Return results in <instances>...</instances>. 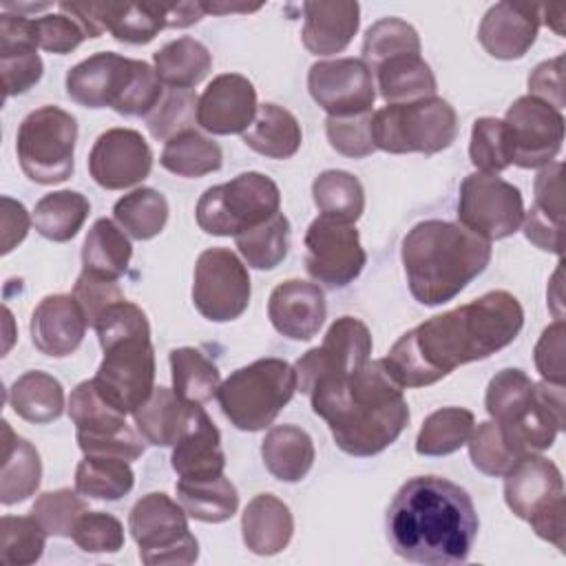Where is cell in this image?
Here are the masks:
<instances>
[{
	"instance_id": "17",
	"label": "cell",
	"mask_w": 566,
	"mask_h": 566,
	"mask_svg": "<svg viewBox=\"0 0 566 566\" xmlns=\"http://www.w3.org/2000/svg\"><path fill=\"white\" fill-rule=\"evenodd\" d=\"M504 124L515 166L544 168L559 155L564 142V115L551 104L533 95H522L509 106Z\"/></svg>"
},
{
	"instance_id": "2",
	"label": "cell",
	"mask_w": 566,
	"mask_h": 566,
	"mask_svg": "<svg viewBox=\"0 0 566 566\" xmlns=\"http://www.w3.org/2000/svg\"><path fill=\"white\" fill-rule=\"evenodd\" d=\"M385 526L398 557L427 566H455L467 562L480 520L462 486L438 475H416L396 491Z\"/></svg>"
},
{
	"instance_id": "38",
	"label": "cell",
	"mask_w": 566,
	"mask_h": 566,
	"mask_svg": "<svg viewBox=\"0 0 566 566\" xmlns=\"http://www.w3.org/2000/svg\"><path fill=\"white\" fill-rule=\"evenodd\" d=\"M91 212L88 199L77 190H57L44 195L33 210L35 230L49 241H71Z\"/></svg>"
},
{
	"instance_id": "54",
	"label": "cell",
	"mask_w": 566,
	"mask_h": 566,
	"mask_svg": "<svg viewBox=\"0 0 566 566\" xmlns=\"http://www.w3.org/2000/svg\"><path fill=\"white\" fill-rule=\"evenodd\" d=\"M84 513L86 502L71 489L46 491L31 506V515L53 537H73V528Z\"/></svg>"
},
{
	"instance_id": "9",
	"label": "cell",
	"mask_w": 566,
	"mask_h": 566,
	"mask_svg": "<svg viewBox=\"0 0 566 566\" xmlns=\"http://www.w3.org/2000/svg\"><path fill=\"white\" fill-rule=\"evenodd\" d=\"M279 186L263 172H241L210 186L197 201L199 228L212 237H237L279 212Z\"/></svg>"
},
{
	"instance_id": "28",
	"label": "cell",
	"mask_w": 566,
	"mask_h": 566,
	"mask_svg": "<svg viewBox=\"0 0 566 566\" xmlns=\"http://www.w3.org/2000/svg\"><path fill=\"white\" fill-rule=\"evenodd\" d=\"M360 27V7L349 0L303 4V46L314 55H334L347 49Z\"/></svg>"
},
{
	"instance_id": "22",
	"label": "cell",
	"mask_w": 566,
	"mask_h": 566,
	"mask_svg": "<svg viewBox=\"0 0 566 566\" xmlns=\"http://www.w3.org/2000/svg\"><path fill=\"white\" fill-rule=\"evenodd\" d=\"M35 20L22 13L4 11L0 15V73L4 97L27 93L42 77V60L38 55Z\"/></svg>"
},
{
	"instance_id": "1",
	"label": "cell",
	"mask_w": 566,
	"mask_h": 566,
	"mask_svg": "<svg viewBox=\"0 0 566 566\" xmlns=\"http://www.w3.org/2000/svg\"><path fill=\"white\" fill-rule=\"evenodd\" d=\"M522 325L520 301L506 290H493L405 332L382 363L400 387H427L460 365L504 349Z\"/></svg>"
},
{
	"instance_id": "5",
	"label": "cell",
	"mask_w": 566,
	"mask_h": 566,
	"mask_svg": "<svg viewBox=\"0 0 566 566\" xmlns=\"http://www.w3.org/2000/svg\"><path fill=\"white\" fill-rule=\"evenodd\" d=\"M66 95L86 108L146 117L164 97V84L148 62L99 51L69 69Z\"/></svg>"
},
{
	"instance_id": "44",
	"label": "cell",
	"mask_w": 566,
	"mask_h": 566,
	"mask_svg": "<svg viewBox=\"0 0 566 566\" xmlns=\"http://www.w3.org/2000/svg\"><path fill=\"white\" fill-rule=\"evenodd\" d=\"M475 427V416L464 407H442L429 413L416 436L420 455H449L467 444Z\"/></svg>"
},
{
	"instance_id": "61",
	"label": "cell",
	"mask_w": 566,
	"mask_h": 566,
	"mask_svg": "<svg viewBox=\"0 0 566 566\" xmlns=\"http://www.w3.org/2000/svg\"><path fill=\"white\" fill-rule=\"evenodd\" d=\"M564 321L548 325L535 345V367L546 382L564 385Z\"/></svg>"
},
{
	"instance_id": "41",
	"label": "cell",
	"mask_w": 566,
	"mask_h": 566,
	"mask_svg": "<svg viewBox=\"0 0 566 566\" xmlns=\"http://www.w3.org/2000/svg\"><path fill=\"white\" fill-rule=\"evenodd\" d=\"M312 197L323 217L356 223L365 210V190L347 170H325L312 184Z\"/></svg>"
},
{
	"instance_id": "10",
	"label": "cell",
	"mask_w": 566,
	"mask_h": 566,
	"mask_svg": "<svg viewBox=\"0 0 566 566\" xmlns=\"http://www.w3.org/2000/svg\"><path fill=\"white\" fill-rule=\"evenodd\" d=\"M77 122L60 106H40L18 126L15 153L22 172L35 184H60L73 175Z\"/></svg>"
},
{
	"instance_id": "14",
	"label": "cell",
	"mask_w": 566,
	"mask_h": 566,
	"mask_svg": "<svg viewBox=\"0 0 566 566\" xmlns=\"http://www.w3.org/2000/svg\"><path fill=\"white\" fill-rule=\"evenodd\" d=\"M250 274L243 261L228 248H208L195 263L192 303L212 323L239 318L250 305Z\"/></svg>"
},
{
	"instance_id": "43",
	"label": "cell",
	"mask_w": 566,
	"mask_h": 566,
	"mask_svg": "<svg viewBox=\"0 0 566 566\" xmlns=\"http://www.w3.org/2000/svg\"><path fill=\"white\" fill-rule=\"evenodd\" d=\"M117 226L137 241L157 237L168 221V201L155 188H135L113 206Z\"/></svg>"
},
{
	"instance_id": "62",
	"label": "cell",
	"mask_w": 566,
	"mask_h": 566,
	"mask_svg": "<svg viewBox=\"0 0 566 566\" xmlns=\"http://www.w3.org/2000/svg\"><path fill=\"white\" fill-rule=\"evenodd\" d=\"M528 95L551 104L557 111L564 108V55H555L546 62H539L531 71Z\"/></svg>"
},
{
	"instance_id": "37",
	"label": "cell",
	"mask_w": 566,
	"mask_h": 566,
	"mask_svg": "<svg viewBox=\"0 0 566 566\" xmlns=\"http://www.w3.org/2000/svg\"><path fill=\"white\" fill-rule=\"evenodd\" d=\"M153 64L161 84L170 88H192L210 73L212 55L203 42L184 35L155 51Z\"/></svg>"
},
{
	"instance_id": "6",
	"label": "cell",
	"mask_w": 566,
	"mask_h": 566,
	"mask_svg": "<svg viewBox=\"0 0 566 566\" xmlns=\"http://www.w3.org/2000/svg\"><path fill=\"white\" fill-rule=\"evenodd\" d=\"M296 391V371L287 360L259 358L232 371L217 389L223 416L241 431L270 427Z\"/></svg>"
},
{
	"instance_id": "26",
	"label": "cell",
	"mask_w": 566,
	"mask_h": 566,
	"mask_svg": "<svg viewBox=\"0 0 566 566\" xmlns=\"http://www.w3.org/2000/svg\"><path fill=\"white\" fill-rule=\"evenodd\" d=\"M484 407L491 420L502 429L504 438L513 444L539 409L535 382L522 369H502L489 380Z\"/></svg>"
},
{
	"instance_id": "36",
	"label": "cell",
	"mask_w": 566,
	"mask_h": 566,
	"mask_svg": "<svg viewBox=\"0 0 566 566\" xmlns=\"http://www.w3.org/2000/svg\"><path fill=\"white\" fill-rule=\"evenodd\" d=\"M11 409L27 422L46 424L64 411V389L57 378L46 371H24L7 394Z\"/></svg>"
},
{
	"instance_id": "12",
	"label": "cell",
	"mask_w": 566,
	"mask_h": 566,
	"mask_svg": "<svg viewBox=\"0 0 566 566\" xmlns=\"http://www.w3.org/2000/svg\"><path fill=\"white\" fill-rule=\"evenodd\" d=\"M458 219L462 228L486 241L506 239L524 221L522 192L497 175L471 172L460 184Z\"/></svg>"
},
{
	"instance_id": "8",
	"label": "cell",
	"mask_w": 566,
	"mask_h": 566,
	"mask_svg": "<svg viewBox=\"0 0 566 566\" xmlns=\"http://www.w3.org/2000/svg\"><path fill=\"white\" fill-rule=\"evenodd\" d=\"M455 135L458 115L453 106L438 95L407 104H387L371 115L374 146L394 155H436L449 148Z\"/></svg>"
},
{
	"instance_id": "15",
	"label": "cell",
	"mask_w": 566,
	"mask_h": 566,
	"mask_svg": "<svg viewBox=\"0 0 566 566\" xmlns=\"http://www.w3.org/2000/svg\"><path fill=\"white\" fill-rule=\"evenodd\" d=\"M371 334L367 325L356 316L336 318L323 343L305 352L296 365V389L307 394L325 378L347 376L369 363L371 356Z\"/></svg>"
},
{
	"instance_id": "23",
	"label": "cell",
	"mask_w": 566,
	"mask_h": 566,
	"mask_svg": "<svg viewBox=\"0 0 566 566\" xmlns=\"http://www.w3.org/2000/svg\"><path fill=\"white\" fill-rule=\"evenodd\" d=\"M325 316V294L316 283L287 279L279 283L270 294L268 318L279 334L292 340L314 338L323 327Z\"/></svg>"
},
{
	"instance_id": "11",
	"label": "cell",
	"mask_w": 566,
	"mask_h": 566,
	"mask_svg": "<svg viewBox=\"0 0 566 566\" xmlns=\"http://www.w3.org/2000/svg\"><path fill=\"white\" fill-rule=\"evenodd\" d=\"M128 531L139 546V559L155 564H192L199 557V542L188 528V515L166 493H148L135 502L128 515Z\"/></svg>"
},
{
	"instance_id": "47",
	"label": "cell",
	"mask_w": 566,
	"mask_h": 566,
	"mask_svg": "<svg viewBox=\"0 0 566 566\" xmlns=\"http://www.w3.org/2000/svg\"><path fill=\"white\" fill-rule=\"evenodd\" d=\"M168 27L166 4H115L108 2V31L115 40L126 44H148Z\"/></svg>"
},
{
	"instance_id": "53",
	"label": "cell",
	"mask_w": 566,
	"mask_h": 566,
	"mask_svg": "<svg viewBox=\"0 0 566 566\" xmlns=\"http://www.w3.org/2000/svg\"><path fill=\"white\" fill-rule=\"evenodd\" d=\"M469 444V458L478 471L491 478L504 475L522 455L506 442L502 429L493 420H484L473 427Z\"/></svg>"
},
{
	"instance_id": "7",
	"label": "cell",
	"mask_w": 566,
	"mask_h": 566,
	"mask_svg": "<svg viewBox=\"0 0 566 566\" xmlns=\"http://www.w3.org/2000/svg\"><path fill=\"white\" fill-rule=\"evenodd\" d=\"M504 502L537 537L566 548V495L557 464L539 453L522 455L504 473Z\"/></svg>"
},
{
	"instance_id": "46",
	"label": "cell",
	"mask_w": 566,
	"mask_h": 566,
	"mask_svg": "<svg viewBox=\"0 0 566 566\" xmlns=\"http://www.w3.org/2000/svg\"><path fill=\"white\" fill-rule=\"evenodd\" d=\"M234 241L248 265L256 270H272L287 256L290 221L283 212H276L268 221L237 234Z\"/></svg>"
},
{
	"instance_id": "34",
	"label": "cell",
	"mask_w": 566,
	"mask_h": 566,
	"mask_svg": "<svg viewBox=\"0 0 566 566\" xmlns=\"http://www.w3.org/2000/svg\"><path fill=\"white\" fill-rule=\"evenodd\" d=\"M130 256L133 245L115 221L104 217L91 226L82 245L84 272L99 279L117 281L128 270Z\"/></svg>"
},
{
	"instance_id": "52",
	"label": "cell",
	"mask_w": 566,
	"mask_h": 566,
	"mask_svg": "<svg viewBox=\"0 0 566 566\" xmlns=\"http://www.w3.org/2000/svg\"><path fill=\"white\" fill-rule=\"evenodd\" d=\"M197 102L199 97L190 88L164 91L159 104L146 115L148 133L159 142H168L170 137L190 130L197 119Z\"/></svg>"
},
{
	"instance_id": "57",
	"label": "cell",
	"mask_w": 566,
	"mask_h": 566,
	"mask_svg": "<svg viewBox=\"0 0 566 566\" xmlns=\"http://www.w3.org/2000/svg\"><path fill=\"white\" fill-rule=\"evenodd\" d=\"M73 542L86 553H117L124 546V526L111 513L86 511L73 528Z\"/></svg>"
},
{
	"instance_id": "16",
	"label": "cell",
	"mask_w": 566,
	"mask_h": 566,
	"mask_svg": "<svg viewBox=\"0 0 566 566\" xmlns=\"http://www.w3.org/2000/svg\"><path fill=\"white\" fill-rule=\"evenodd\" d=\"M367 254L354 223L323 214L310 223L305 232V270L314 281L327 287H345L363 272Z\"/></svg>"
},
{
	"instance_id": "45",
	"label": "cell",
	"mask_w": 566,
	"mask_h": 566,
	"mask_svg": "<svg viewBox=\"0 0 566 566\" xmlns=\"http://www.w3.org/2000/svg\"><path fill=\"white\" fill-rule=\"evenodd\" d=\"M135 484L130 462L106 455H84L75 469V491L93 500H119Z\"/></svg>"
},
{
	"instance_id": "27",
	"label": "cell",
	"mask_w": 566,
	"mask_h": 566,
	"mask_svg": "<svg viewBox=\"0 0 566 566\" xmlns=\"http://www.w3.org/2000/svg\"><path fill=\"white\" fill-rule=\"evenodd\" d=\"M564 164L553 161L544 166L535 177V197L528 212H524L526 239L544 252L562 254V230H564V188H562Z\"/></svg>"
},
{
	"instance_id": "40",
	"label": "cell",
	"mask_w": 566,
	"mask_h": 566,
	"mask_svg": "<svg viewBox=\"0 0 566 566\" xmlns=\"http://www.w3.org/2000/svg\"><path fill=\"white\" fill-rule=\"evenodd\" d=\"M159 164L179 177H203L221 168L223 153L217 142L190 128L164 144Z\"/></svg>"
},
{
	"instance_id": "55",
	"label": "cell",
	"mask_w": 566,
	"mask_h": 566,
	"mask_svg": "<svg viewBox=\"0 0 566 566\" xmlns=\"http://www.w3.org/2000/svg\"><path fill=\"white\" fill-rule=\"evenodd\" d=\"M93 327L97 332V340L102 349L124 338H135V336L150 338V323L146 312L126 298L108 305L97 316Z\"/></svg>"
},
{
	"instance_id": "51",
	"label": "cell",
	"mask_w": 566,
	"mask_h": 566,
	"mask_svg": "<svg viewBox=\"0 0 566 566\" xmlns=\"http://www.w3.org/2000/svg\"><path fill=\"white\" fill-rule=\"evenodd\" d=\"M469 157H471V164L478 168V172H491V175H497L513 164L511 139H509L504 119L480 117L473 122Z\"/></svg>"
},
{
	"instance_id": "48",
	"label": "cell",
	"mask_w": 566,
	"mask_h": 566,
	"mask_svg": "<svg viewBox=\"0 0 566 566\" xmlns=\"http://www.w3.org/2000/svg\"><path fill=\"white\" fill-rule=\"evenodd\" d=\"M69 418L75 424V433H111L126 427V416L99 396L93 378L82 380L71 391Z\"/></svg>"
},
{
	"instance_id": "19",
	"label": "cell",
	"mask_w": 566,
	"mask_h": 566,
	"mask_svg": "<svg viewBox=\"0 0 566 566\" xmlns=\"http://www.w3.org/2000/svg\"><path fill=\"white\" fill-rule=\"evenodd\" d=\"M153 150L135 128H108L88 153V172L106 190H124L150 175Z\"/></svg>"
},
{
	"instance_id": "21",
	"label": "cell",
	"mask_w": 566,
	"mask_h": 566,
	"mask_svg": "<svg viewBox=\"0 0 566 566\" xmlns=\"http://www.w3.org/2000/svg\"><path fill=\"white\" fill-rule=\"evenodd\" d=\"M170 464L175 473L186 480L217 478L226 469L221 433L206 409L197 402L188 405L186 422L172 444Z\"/></svg>"
},
{
	"instance_id": "39",
	"label": "cell",
	"mask_w": 566,
	"mask_h": 566,
	"mask_svg": "<svg viewBox=\"0 0 566 566\" xmlns=\"http://www.w3.org/2000/svg\"><path fill=\"white\" fill-rule=\"evenodd\" d=\"M186 400H181L168 387H155L150 398L133 413L137 431L146 442L155 447H172L188 413Z\"/></svg>"
},
{
	"instance_id": "42",
	"label": "cell",
	"mask_w": 566,
	"mask_h": 566,
	"mask_svg": "<svg viewBox=\"0 0 566 566\" xmlns=\"http://www.w3.org/2000/svg\"><path fill=\"white\" fill-rule=\"evenodd\" d=\"M172 371V391L186 400L203 405L217 396L221 376L217 365L195 347H177L168 356Z\"/></svg>"
},
{
	"instance_id": "30",
	"label": "cell",
	"mask_w": 566,
	"mask_h": 566,
	"mask_svg": "<svg viewBox=\"0 0 566 566\" xmlns=\"http://www.w3.org/2000/svg\"><path fill=\"white\" fill-rule=\"evenodd\" d=\"M42 480V462L38 449L22 436L13 433L2 420V469H0V502L18 504L33 495Z\"/></svg>"
},
{
	"instance_id": "20",
	"label": "cell",
	"mask_w": 566,
	"mask_h": 566,
	"mask_svg": "<svg viewBox=\"0 0 566 566\" xmlns=\"http://www.w3.org/2000/svg\"><path fill=\"white\" fill-rule=\"evenodd\" d=\"M256 91L245 75L212 77L197 102V124L212 135L245 133L256 115Z\"/></svg>"
},
{
	"instance_id": "60",
	"label": "cell",
	"mask_w": 566,
	"mask_h": 566,
	"mask_svg": "<svg viewBox=\"0 0 566 566\" xmlns=\"http://www.w3.org/2000/svg\"><path fill=\"white\" fill-rule=\"evenodd\" d=\"M73 298L77 301V305L82 307L86 323L93 327L97 316L113 303L122 301L124 294L117 285V281H108V279H99L93 276L88 272L82 270V274L77 276L75 285H73Z\"/></svg>"
},
{
	"instance_id": "18",
	"label": "cell",
	"mask_w": 566,
	"mask_h": 566,
	"mask_svg": "<svg viewBox=\"0 0 566 566\" xmlns=\"http://www.w3.org/2000/svg\"><path fill=\"white\" fill-rule=\"evenodd\" d=\"M307 88L312 99L332 117L367 113L376 99L374 73L360 57H336L312 64Z\"/></svg>"
},
{
	"instance_id": "13",
	"label": "cell",
	"mask_w": 566,
	"mask_h": 566,
	"mask_svg": "<svg viewBox=\"0 0 566 566\" xmlns=\"http://www.w3.org/2000/svg\"><path fill=\"white\" fill-rule=\"evenodd\" d=\"M93 382L111 407L124 416L135 413L155 389V349L150 338L135 336L104 347Z\"/></svg>"
},
{
	"instance_id": "29",
	"label": "cell",
	"mask_w": 566,
	"mask_h": 566,
	"mask_svg": "<svg viewBox=\"0 0 566 566\" xmlns=\"http://www.w3.org/2000/svg\"><path fill=\"white\" fill-rule=\"evenodd\" d=\"M243 544L254 555H276L287 548L294 533L290 506L272 493L254 495L241 515Z\"/></svg>"
},
{
	"instance_id": "35",
	"label": "cell",
	"mask_w": 566,
	"mask_h": 566,
	"mask_svg": "<svg viewBox=\"0 0 566 566\" xmlns=\"http://www.w3.org/2000/svg\"><path fill=\"white\" fill-rule=\"evenodd\" d=\"M175 491L177 502L184 506L186 515L199 522L219 524L230 520L239 509L237 486L223 473L203 480L179 478Z\"/></svg>"
},
{
	"instance_id": "58",
	"label": "cell",
	"mask_w": 566,
	"mask_h": 566,
	"mask_svg": "<svg viewBox=\"0 0 566 566\" xmlns=\"http://www.w3.org/2000/svg\"><path fill=\"white\" fill-rule=\"evenodd\" d=\"M77 447L84 455H106L126 462L137 460L144 453V436L128 424L111 433H75Z\"/></svg>"
},
{
	"instance_id": "3",
	"label": "cell",
	"mask_w": 566,
	"mask_h": 566,
	"mask_svg": "<svg viewBox=\"0 0 566 566\" xmlns=\"http://www.w3.org/2000/svg\"><path fill=\"white\" fill-rule=\"evenodd\" d=\"M310 400L312 411L327 422L336 447L356 458L385 451L409 422L402 387L382 358L347 376L321 380L310 391Z\"/></svg>"
},
{
	"instance_id": "56",
	"label": "cell",
	"mask_w": 566,
	"mask_h": 566,
	"mask_svg": "<svg viewBox=\"0 0 566 566\" xmlns=\"http://www.w3.org/2000/svg\"><path fill=\"white\" fill-rule=\"evenodd\" d=\"M371 111L325 119V135L329 146L345 157H367L376 150L371 139Z\"/></svg>"
},
{
	"instance_id": "32",
	"label": "cell",
	"mask_w": 566,
	"mask_h": 566,
	"mask_svg": "<svg viewBox=\"0 0 566 566\" xmlns=\"http://www.w3.org/2000/svg\"><path fill=\"white\" fill-rule=\"evenodd\" d=\"M265 469L281 482L303 480L316 458L310 433L296 424L272 427L261 442Z\"/></svg>"
},
{
	"instance_id": "31",
	"label": "cell",
	"mask_w": 566,
	"mask_h": 566,
	"mask_svg": "<svg viewBox=\"0 0 566 566\" xmlns=\"http://www.w3.org/2000/svg\"><path fill=\"white\" fill-rule=\"evenodd\" d=\"M376 73V88L387 104H407L422 97H433L438 91L436 75L420 53H400L380 62Z\"/></svg>"
},
{
	"instance_id": "59",
	"label": "cell",
	"mask_w": 566,
	"mask_h": 566,
	"mask_svg": "<svg viewBox=\"0 0 566 566\" xmlns=\"http://www.w3.org/2000/svg\"><path fill=\"white\" fill-rule=\"evenodd\" d=\"M35 31H38L40 49L57 55L71 53L88 38L84 29L62 11L35 18Z\"/></svg>"
},
{
	"instance_id": "33",
	"label": "cell",
	"mask_w": 566,
	"mask_h": 566,
	"mask_svg": "<svg viewBox=\"0 0 566 566\" xmlns=\"http://www.w3.org/2000/svg\"><path fill=\"white\" fill-rule=\"evenodd\" d=\"M245 146L270 159H287L296 155L303 142L298 119L279 104H261L245 133H241Z\"/></svg>"
},
{
	"instance_id": "49",
	"label": "cell",
	"mask_w": 566,
	"mask_h": 566,
	"mask_svg": "<svg viewBox=\"0 0 566 566\" xmlns=\"http://www.w3.org/2000/svg\"><path fill=\"white\" fill-rule=\"evenodd\" d=\"M46 544V531L33 515H2L0 520V559L7 566L35 564Z\"/></svg>"
},
{
	"instance_id": "24",
	"label": "cell",
	"mask_w": 566,
	"mask_h": 566,
	"mask_svg": "<svg viewBox=\"0 0 566 566\" xmlns=\"http://www.w3.org/2000/svg\"><path fill=\"white\" fill-rule=\"evenodd\" d=\"M542 24L539 4H493L478 29L482 49L497 60H517L535 44Z\"/></svg>"
},
{
	"instance_id": "50",
	"label": "cell",
	"mask_w": 566,
	"mask_h": 566,
	"mask_svg": "<svg viewBox=\"0 0 566 566\" xmlns=\"http://www.w3.org/2000/svg\"><path fill=\"white\" fill-rule=\"evenodd\" d=\"M400 53H420V35L402 18H382L365 31L360 60L371 71L380 62Z\"/></svg>"
},
{
	"instance_id": "63",
	"label": "cell",
	"mask_w": 566,
	"mask_h": 566,
	"mask_svg": "<svg viewBox=\"0 0 566 566\" xmlns=\"http://www.w3.org/2000/svg\"><path fill=\"white\" fill-rule=\"evenodd\" d=\"M31 226L27 208L11 199L2 197V254H9L20 241H24Z\"/></svg>"
},
{
	"instance_id": "25",
	"label": "cell",
	"mask_w": 566,
	"mask_h": 566,
	"mask_svg": "<svg viewBox=\"0 0 566 566\" xmlns=\"http://www.w3.org/2000/svg\"><path fill=\"white\" fill-rule=\"evenodd\" d=\"M86 325V316L73 294H51L31 314V340L44 356L64 358L82 345Z\"/></svg>"
},
{
	"instance_id": "4",
	"label": "cell",
	"mask_w": 566,
	"mask_h": 566,
	"mask_svg": "<svg viewBox=\"0 0 566 566\" xmlns=\"http://www.w3.org/2000/svg\"><path fill=\"white\" fill-rule=\"evenodd\" d=\"M411 296L422 305L455 298L491 261V241L460 223L429 219L416 223L400 248Z\"/></svg>"
}]
</instances>
